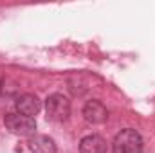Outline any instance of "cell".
Instances as JSON below:
<instances>
[{"instance_id": "8992f818", "label": "cell", "mask_w": 155, "mask_h": 153, "mask_svg": "<svg viewBox=\"0 0 155 153\" xmlns=\"http://www.w3.org/2000/svg\"><path fill=\"white\" fill-rule=\"evenodd\" d=\"M79 153H107V141L101 135H87L79 142Z\"/></svg>"}, {"instance_id": "7a4b0ae2", "label": "cell", "mask_w": 155, "mask_h": 153, "mask_svg": "<svg viewBox=\"0 0 155 153\" xmlns=\"http://www.w3.org/2000/svg\"><path fill=\"white\" fill-rule=\"evenodd\" d=\"M45 112L47 119L54 122H63L71 115V101L63 94H52L45 99Z\"/></svg>"}, {"instance_id": "3957f363", "label": "cell", "mask_w": 155, "mask_h": 153, "mask_svg": "<svg viewBox=\"0 0 155 153\" xmlns=\"http://www.w3.org/2000/svg\"><path fill=\"white\" fill-rule=\"evenodd\" d=\"M4 124L11 133L16 135H33L36 130V121L35 117H27L22 114H7L4 117Z\"/></svg>"}, {"instance_id": "5b68a950", "label": "cell", "mask_w": 155, "mask_h": 153, "mask_svg": "<svg viewBox=\"0 0 155 153\" xmlns=\"http://www.w3.org/2000/svg\"><path fill=\"white\" fill-rule=\"evenodd\" d=\"M41 108V103L35 94H24L16 99V110L18 114L27 115V117H35Z\"/></svg>"}, {"instance_id": "52a82bcc", "label": "cell", "mask_w": 155, "mask_h": 153, "mask_svg": "<svg viewBox=\"0 0 155 153\" xmlns=\"http://www.w3.org/2000/svg\"><path fill=\"white\" fill-rule=\"evenodd\" d=\"M29 150L33 153H56V144L47 135H35L29 139Z\"/></svg>"}, {"instance_id": "6da1fadb", "label": "cell", "mask_w": 155, "mask_h": 153, "mask_svg": "<svg viewBox=\"0 0 155 153\" xmlns=\"http://www.w3.org/2000/svg\"><path fill=\"white\" fill-rule=\"evenodd\" d=\"M114 153H143V137L134 128H124L112 142Z\"/></svg>"}, {"instance_id": "277c9868", "label": "cell", "mask_w": 155, "mask_h": 153, "mask_svg": "<svg viewBox=\"0 0 155 153\" xmlns=\"http://www.w3.org/2000/svg\"><path fill=\"white\" fill-rule=\"evenodd\" d=\"M83 117H85V121L90 122V124H101V122L107 121L108 112H107V108H105V105H103L101 101L90 99V101H87L85 106H83Z\"/></svg>"}]
</instances>
